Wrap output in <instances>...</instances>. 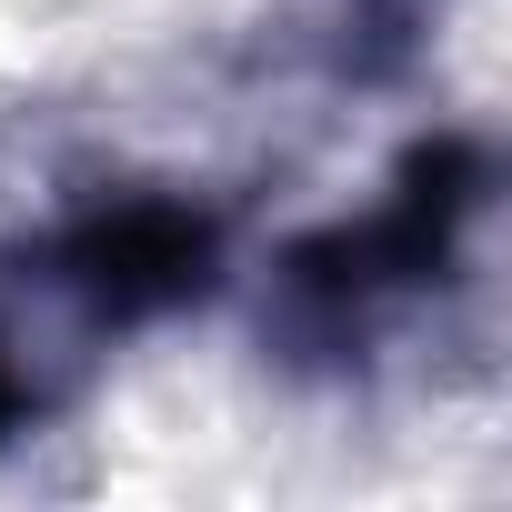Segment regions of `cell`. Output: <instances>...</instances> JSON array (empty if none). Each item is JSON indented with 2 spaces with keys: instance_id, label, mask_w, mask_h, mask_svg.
Segmentation results:
<instances>
[{
  "instance_id": "3",
  "label": "cell",
  "mask_w": 512,
  "mask_h": 512,
  "mask_svg": "<svg viewBox=\"0 0 512 512\" xmlns=\"http://www.w3.org/2000/svg\"><path fill=\"white\" fill-rule=\"evenodd\" d=\"M111 342L121 332L81 302V282L51 262L41 231L0 241V452H21L61 412H81L101 362H111Z\"/></svg>"
},
{
  "instance_id": "1",
  "label": "cell",
  "mask_w": 512,
  "mask_h": 512,
  "mask_svg": "<svg viewBox=\"0 0 512 512\" xmlns=\"http://www.w3.org/2000/svg\"><path fill=\"white\" fill-rule=\"evenodd\" d=\"M502 191V161L482 131H422L382 201L352 221H322L302 241L272 251V302H262V342L292 372H352L412 302L452 292L472 262V231Z\"/></svg>"
},
{
  "instance_id": "2",
  "label": "cell",
  "mask_w": 512,
  "mask_h": 512,
  "mask_svg": "<svg viewBox=\"0 0 512 512\" xmlns=\"http://www.w3.org/2000/svg\"><path fill=\"white\" fill-rule=\"evenodd\" d=\"M41 241L121 342L171 312H201L231 272V221L191 191H101V201L41 221Z\"/></svg>"
},
{
  "instance_id": "4",
  "label": "cell",
  "mask_w": 512,
  "mask_h": 512,
  "mask_svg": "<svg viewBox=\"0 0 512 512\" xmlns=\"http://www.w3.org/2000/svg\"><path fill=\"white\" fill-rule=\"evenodd\" d=\"M432 11L442 0H342V71L352 81H402L422 61Z\"/></svg>"
}]
</instances>
